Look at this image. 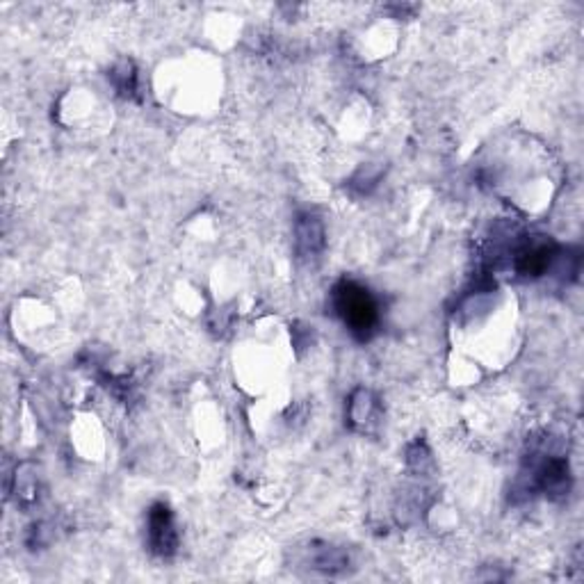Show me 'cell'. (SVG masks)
Instances as JSON below:
<instances>
[{"mask_svg": "<svg viewBox=\"0 0 584 584\" xmlns=\"http://www.w3.org/2000/svg\"><path fill=\"white\" fill-rule=\"evenodd\" d=\"M333 304L354 336H359L361 340L370 338V333L380 322V311H377V302L365 288L352 281H343L333 290Z\"/></svg>", "mask_w": 584, "mask_h": 584, "instance_id": "obj_1", "label": "cell"}, {"mask_svg": "<svg viewBox=\"0 0 584 584\" xmlns=\"http://www.w3.org/2000/svg\"><path fill=\"white\" fill-rule=\"evenodd\" d=\"M149 541L151 550L155 555L170 557L179 544V534H176L174 516L167 505H154L149 512Z\"/></svg>", "mask_w": 584, "mask_h": 584, "instance_id": "obj_2", "label": "cell"}, {"mask_svg": "<svg viewBox=\"0 0 584 584\" xmlns=\"http://www.w3.org/2000/svg\"><path fill=\"white\" fill-rule=\"evenodd\" d=\"M297 252L302 258H315L324 249V226L320 217L302 215L295 226Z\"/></svg>", "mask_w": 584, "mask_h": 584, "instance_id": "obj_3", "label": "cell"}, {"mask_svg": "<svg viewBox=\"0 0 584 584\" xmlns=\"http://www.w3.org/2000/svg\"><path fill=\"white\" fill-rule=\"evenodd\" d=\"M553 249L546 245H532L525 246L523 252L516 256V270L525 277H538V274H544L546 270L553 263Z\"/></svg>", "mask_w": 584, "mask_h": 584, "instance_id": "obj_4", "label": "cell"}, {"mask_svg": "<svg viewBox=\"0 0 584 584\" xmlns=\"http://www.w3.org/2000/svg\"><path fill=\"white\" fill-rule=\"evenodd\" d=\"M377 415V400L370 390L359 388L352 395V402H349V422L354 427H365L374 421Z\"/></svg>", "mask_w": 584, "mask_h": 584, "instance_id": "obj_5", "label": "cell"}, {"mask_svg": "<svg viewBox=\"0 0 584 584\" xmlns=\"http://www.w3.org/2000/svg\"><path fill=\"white\" fill-rule=\"evenodd\" d=\"M313 564H315L318 571H324V573H338V571L347 569V555L343 550L327 546V548L320 550L318 557L313 559Z\"/></svg>", "mask_w": 584, "mask_h": 584, "instance_id": "obj_6", "label": "cell"}]
</instances>
